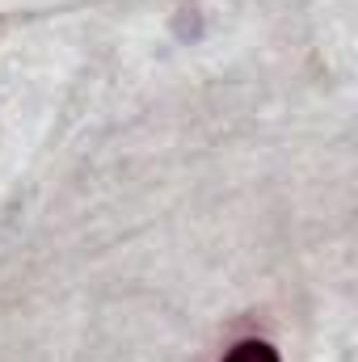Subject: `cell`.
I'll return each instance as SVG.
<instances>
[{"label":"cell","mask_w":358,"mask_h":362,"mask_svg":"<svg viewBox=\"0 0 358 362\" xmlns=\"http://www.w3.org/2000/svg\"><path fill=\"white\" fill-rule=\"evenodd\" d=\"M224 362H282V358H278V350H274L270 341L249 337V341H236V346L224 354Z\"/></svg>","instance_id":"cell-1"}]
</instances>
